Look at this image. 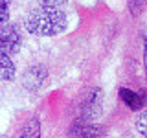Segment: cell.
I'll return each instance as SVG.
<instances>
[{
    "instance_id": "4",
    "label": "cell",
    "mask_w": 147,
    "mask_h": 138,
    "mask_svg": "<svg viewBox=\"0 0 147 138\" xmlns=\"http://www.w3.org/2000/svg\"><path fill=\"white\" fill-rule=\"evenodd\" d=\"M103 129L94 125V123H86V122H77L72 127V135L76 138H99Z\"/></svg>"
},
{
    "instance_id": "1",
    "label": "cell",
    "mask_w": 147,
    "mask_h": 138,
    "mask_svg": "<svg viewBox=\"0 0 147 138\" xmlns=\"http://www.w3.org/2000/svg\"><path fill=\"white\" fill-rule=\"evenodd\" d=\"M66 13L59 7L40 6L26 17V30L37 37H52L64 31Z\"/></svg>"
},
{
    "instance_id": "3",
    "label": "cell",
    "mask_w": 147,
    "mask_h": 138,
    "mask_svg": "<svg viewBox=\"0 0 147 138\" xmlns=\"http://www.w3.org/2000/svg\"><path fill=\"white\" fill-rule=\"evenodd\" d=\"M24 87L30 90H39L40 87L46 83V70L40 66H33V68H28L24 72Z\"/></svg>"
},
{
    "instance_id": "7",
    "label": "cell",
    "mask_w": 147,
    "mask_h": 138,
    "mask_svg": "<svg viewBox=\"0 0 147 138\" xmlns=\"http://www.w3.org/2000/svg\"><path fill=\"white\" fill-rule=\"evenodd\" d=\"M39 136H40V123H39L37 118H33V120H30V122L26 123L20 138H39Z\"/></svg>"
},
{
    "instance_id": "6",
    "label": "cell",
    "mask_w": 147,
    "mask_h": 138,
    "mask_svg": "<svg viewBox=\"0 0 147 138\" xmlns=\"http://www.w3.org/2000/svg\"><path fill=\"white\" fill-rule=\"evenodd\" d=\"M15 76V64L9 59V55L0 53V79L2 81H9Z\"/></svg>"
},
{
    "instance_id": "10",
    "label": "cell",
    "mask_w": 147,
    "mask_h": 138,
    "mask_svg": "<svg viewBox=\"0 0 147 138\" xmlns=\"http://www.w3.org/2000/svg\"><path fill=\"white\" fill-rule=\"evenodd\" d=\"M39 2L46 7H59V6H63L66 0H39Z\"/></svg>"
},
{
    "instance_id": "8",
    "label": "cell",
    "mask_w": 147,
    "mask_h": 138,
    "mask_svg": "<svg viewBox=\"0 0 147 138\" xmlns=\"http://www.w3.org/2000/svg\"><path fill=\"white\" fill-rule=\"evenodd\" d=\"M136 129L140 131L142 136L147 138V110H144V112L138 116V120H136Z\"/></svg>"
},
{
    "instance_id": "12",
    "label": "cell",
    "mask_w": 147,
    "mask_h": 138,
    "mask_svg": "<svg viewBox=\"0 0 147 138\" xmlns=\"http://www.w3.org/2000/svg\"><path fill=\"white\" fill-rule=\"evenodd\" d=\"M145 50H147V31H145Z\"/></svg>"
},
{
    "instance_id": "11",
    "label": "cell",
    "mask_w": 147,
    "mask_h": 138,
    "mask_svg": "<svg viewBox=\"0 0 147 138\" xmlns=\"http://www.w3.org/2000/svg\"><path fill=\"white\" fill-rule=\"evenodd\" d=\"M144 2V0H131V11L138 13V9H140V4Z\"/></svg>"
},
{
    "instance_id": "2",
    "label": "cell",
    "mask_w": 147,
    "mask_h": 138,
    "mask_svg": "<svg viewBox=\"0 0 147 138\" xmlns=\"http://www.w3.org/2000/svg\"><path fill=\"white\" fill-rule=\"evenodd\" d=\"M20 43H22V37L17 26H13V24L0 26V53L9 55V53L18 52Z\"/></svg>"
},
{
    "instance_id": "9",
    "label": "cell",
    "mask_w": 147,
    "mask_h": 138,
    "mask_svg": "<svg viewBox=\"0 0 147 138\" xmlns=\"http://www.w3.org/2000/svg\"><path fill=\"white\" fill-rule=\"evenodd\" d=\"M9 4L11 0H0V26L6 24L9 18Z\"/></svg>"
},
{
    "instance_id": "5",
    "label": "cell",
    "mask_w": 147,
    "mask_h": 138,
    "mask_svg": "<svg viewBox=\"0 0 147 138\" xmlns=\"http://www.w3.org/2000/svg\"><path fill=\"white\" fill-rule=\"evenodd\" d=\"M119 96H121V99L125 101V105L129 109L138 110V109L144 107V99H142L140 94H136V92H132L129 89H121V90H119Z\"/></svg>"
}]
</instances>
